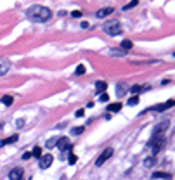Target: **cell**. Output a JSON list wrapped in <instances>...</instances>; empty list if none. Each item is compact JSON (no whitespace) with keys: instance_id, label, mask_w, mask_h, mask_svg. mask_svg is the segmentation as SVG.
<instances>
[{"instance_id":"cell-11","label":"cell","mask_w":175,"mask_h":180,"mask_svg":"<svg viewBox=\"0 0 175 180\" xmlns=\"http://www.w3.org/2000/svg\"><path fill=\"white\" fill-rule=\"evenodd\" d=\"M113 11H115L113 7H106V9H101V11H97V12H96V16H97V17H106L108 14H111Z\"/></svg>"},{"instance_id":"cell-31","label":"cell","mask_w":175,"mask_h":180,"mask_svg":"<svg viewBox=\"0 0 175 180\" xmlns=\"http://www.w3.org/2000/svg\"><path fill=\"white\" fill-rule=\"evenodd\" d=\"M71 16H73V17H80V16H82V12H80V11H75Z\"/></svg>"},{"instance_id":"cell-1","label":"cell","mask_w":175,"mask_h":180,"mask_svg":"<svg viewBox=\"0 0 175 180\" xmlns=\"http://www.w3.org/2000/svg\"><path fill=\"white\" fill-rule=\"evenodd\" d=\"M26 16H28V19H31V21L43 23V21H49V19H50L52 11H50L49 7H43V5H33L26 11Z\"/></svg>"},{"instance_id":"cell-33","label":"cell","mask_w":175,"mask_h":180,"mask_svg":"<svg viewBox=\"0 0 175 180\" xmlns=\"http://www.w3.org/2000/svg\"><path fill=\"white\" fill-rule=\"evenodd\" d=\"M16 125H17V127H23V125H24V121H23V120H17Z\"/></svg>"},{"instance_id":"cell-27","label":"cell","mask_w":175,"mask_h":180,"mask_svg":"<svg viewBox=\"0 0 175 180\" xmlns=\"http://www.w3.org/2000/svg\"><path fill=\"white\" fill-rule=\"evenodd\" d=\"M76 159H78V158H76L75 154H69V164H75V163H76Z\"/></svg>"},{"instance_id":"cell-7","label":"cell","mask_w":175,"mask_h":180,"mask_svg":"<svg viewBox=\"0 0 175 180\" xmlns=\"http://www.w3.org/2000/svg\"><path fill=\"white\" fill-rule=\"evenodd\" d=\"M57 147H59V151H66V149H69V147H71L69 139H68V137H61V139L57 140Z\"/></svg>"},{"instance_id":"cell-4","label":"cell","mask_w":175,"mask_h":180,"mask_svg":"<svg viewBox=\"0 0 175 180\" xmlns=\"http://www.w3.org/2000/svg\"><path fill=\"white\" fill-rule=\"evenodd\" d=\"M154 139H156V142H153V154H158L159 151L163 149V146H165V139L163 137H154Z\"/></svg>"},{"instance_id":"cell-22","label":"cell","mask_w":175,"mask_h":180,"mask_svg":"<svg viewBox=\"0 0 175 180\" xmlns=\"http://www.w3.org/2000/svg\"><path fill=\"white\" fill-rule=\"evenodd\" d=\"M31 156H35V158H38V159H40V158H42V149H40V147H38V146H37V147L33 149Z\"/></svg>"},{"instance_id":"cell-23","label":"cell","mask_w":175,"mask_h":180,"mask_svg":"<svg viewBox=\"0 0 175 180\" xmlns=\"http://www.w3.org/2000/svg\"><path fill=\"white\" fill-rule=\"evenodd\" d=\"M137 104H139V97L137 95H133V97L128 99V106H137Z\"/></svg>"},{"instance_id":"cell-26","label":"cell","mask_w":175,"mask_h":180,"mask_svg":"<svg viewBox=\"0 0 175 180\" xmlns=\"http://www.w3.org/2000/svg\"><path fill=\"white\" fill-rule=\"evenodd\" d=\"M83 130H85V127H76V128H73V133L75 135H80V133H83Z\"/></svg>"},{"instance_id":"cell-15","label":"cell","mask_w":175,"mask_h":180,"mask_svg":"<svg viewBox=\"0 0 175 180\" xmlns=\"http://www.w3.org/2000/svg\"><path fill=\"white\" fill-rule=\"evenodd\" d=\"M96 88H97V92H99V94H104V90L108 88V83L106 81H96Z\"/></svg>"},{"instance_id":"cell-5","label":"cell","mask_w":175,"mask_h":180,"mask_svg":"<svg viewBox=\"0 0 175 180\" xmlns=\"http://www.w3.org/2000/svg\"><path fill=\"white\" fill-rule=\"evenodd\" d=\"M23 173H24V171H23V168H19V166H17V168H12L11 173H9V178L11 180H23Z\"/></svg>"},{"instance_id":"cell-12","label":"cell","mask_w":175,"mask_h":180,"mask_svg":"<svg viewBox=\"0 0 175 180\" xmlns=\"http://www.w3.org/2000/svg\"><path fill=\"white\" fill-rule=\"evenodd\" d=\"M17 140V133H14V135H11V137H7V139H4V140H2V146H9V144H14Z\"/></svg>"},{"instance_id":"cell-28","label":"cell","mask_w":175,"mask_h":180,"mask_svg":"<svg viewBox=\"0 0 175 180\" xmlns=\"http://www.w3.org/2000/svg\"><path fill=\"white\" fill-rule=\"evenodd\" d=\"M99 99H101L102 102H108V101H109V97H108V94H101V95H99Z\"/></svg>"},{"instance_id":"cell-25","label":"cell","mask_w":175,"mask_h":180,"mask_svg":"<svg viewBox=\"0 0 175 180\" xmlns=\"http://www.w3.org/2000/svg\"><path fill=\"white\" fill-rule=\"evenodd\" d=\"M137 4H139L137 0H133V2H130V4H127V5L123 7V11H128V9H132V7H135Z\"/></svg>"},{"instance_id":"cell-2","label":"cell","mask_w":175,"mask_h":180,"mask_svg":"<svg viewBox=\"0 0 175 180\" xmlns=\"http://www.w3.org/2000/svg\"><path fill=\"white\" fill-rule=\"evenodd\" d=\"M102 30H104L108 35L116 37V35H120V33H122V24H120V21H108L106 24L102 26Z\"/></svg>"},{"instance_id":"cell-30","label":"cell","mask_w":175,"mask_h":180,"mask_svg":"<svg viewBox=\"0 0 175 180\" xmlns=\"http://www.w3.org/2000/svg\"><path fill=\"white\" fill-rule=\"evenodd\" d=\"M31 158V153H24L23 154V159H30Z\"/></svg>"},{"instance_id":"cell-13","label":"cell","mask_w":175,"mask_h":180,"mask_svg":"<svg viewBox=\"0 0 175 180\" xmlns=\"http://www.w3.org/2000/svg\"><path fill=\"white\" fill-rule=\"evenodd\" d=\"M125 94H127V85H125V83H118L116 95H118V97H123Z\"/></svg>"},{"instance_id":"cell-20","label":"cell","mask_w":175,"mask_h":180,"mask_svg":"<svg viewBox=\"0 0 175 180\" xmlns=\"http://www.w3.org/2000/svg\"><path fill=\"white\" fill-rule=\"evenodd\" d=\"M12 102H14L12 95H4V97H2V104H5V106H11Z\"/></svg>"},{"instance_id":"cell-29","label":"cell","mask_w":175,"mask_h":180,"mask_svg":"<svg viewBox=\"0 0 175 180\" xmlns=\"http://www.w3.org/2000/svg\"><path fill=\"white\" fill-rule=\"evenodd\" d=\"M109 54H111V56H123L125 52H123V50H111Z\"/></svg>"},{"instance_id":"cell-24","label":"cell","mask_w":175,"mask_h":180,"mask_svg":"<svg viewBox=\"0 0 175 180\" xmlns=\"http://www.w3.org/2000/svg\"><path fill=\"white\" fill-rule=\"evenodd\" d=\"M130 92H132V94H139V92H142V87H140V85H133L132 88H130Z\"/></svg>"},{"instance_id":"cell-19","label":"cell","mask_w":175,"mask_h":180,"mask_svg":"<svg viewBox=\"0 0 175 180\" xmlns=\"http://www.w3.org/2000/svg\"><path fill=\"white\" fill-rule=\"evenodd\" d=\"M85 71H87V69H85L83 64H78V66H76V69H75V74H76V76H80V74H85Z\"/></svg>"},{"instance_id":"cell-14","label":"cell","mask_w":175,"mask_h":180,"mask_svg":"<svg viewBox=\"0 0 175 180\" xmlns=\"http://www.w3.org/2000/svg\"><path fill=\"white\" fill-rule=\"evenodd\" d=\"M120 109H122V104H120V102H115V104H109V106H108V111L109 113H118Z\"/></svg>"},{"instance_id":"cell-3","label":"cell","mask_w":175,"mask_h":180,"mask_svg":"<svg viewBox=\"0 0 175 180\" xmlns=\"http://www.w3.org/2000/svg\"><path fill=\"white\" fill-rule=\"evenodd\" d=\"M113 156V147H108V149H104V151H102V154L101 156H99V158L96 159V164L97 166H101V164H104L108 161V159L111 158Z\"/></svg>"},{"instance_id":"cell-17","label":"cell","mask_w":175,"mask_h":180,"mask_svg":"<svg viewBox=\"0 0 175 180\" xmlns=\"http://www.w3.org/2000/svg\"><path fill=\"white\" fill-rule=\"evenodd\" d=\"M154 163H156V159H154L153 156H149V158H146V161H144V166H146V168H153Z\"/></svg>"},{"instance_id":"cell-16","label":"cell","mask_w":175,"mask_h":180,"mask_svg":"<svg viewBox=\"0 0 175 180\" xmlns=\"http://www.w3.org/2000/svg\"><path fill=\"white\" fill-rule=\"evenodd\" d=\"M132 47H133V43L130 42V40H123V42H122V49H123V52H128V50H130Z\"/></svg>"},{"instance_id":"cell-9","label":"cell","mask_w":175,"mask_h":180,"mask_svg":"<svg viewBox=\"0 0 175 180\" xmlns=\"http://www.w3.org/2000/svg\"><path fill=\"white\" fill-rule=\"evenodd\" d=\"M172 106H175V101H173V99H170V101H166L165 104H161V106H158V107H153V111L161 113V111H165V109H168V107H172Z\"/></svg>"},{"instance_id":"cell-10","label":"cell","mask_w":175,"mask_h":180,"mask_svg":"<svg viewBox=\"0 0 175 180\" xmlns=\"http://www.w3.org/2000/svg\"><path fill=\"white\" fill-rule=\"evenodd\" d=\"M168 127V121H163L161 125H158V127L154 128V137H163V130Z\"/></svg>"},{"instance_id":"cell-21","label":"cell","mask_w":175,"mask_h":180,"mask_svg":"<svg viewBox=\"0 0 175 180\" xmlns=\"http://www.w3.org/2000/svg\"><path fill=\"white\" fill-rule=\"evenodd\" d=\"M57 140H59V137H54V139H49L47 140V147L50 149V147H54V146H57Z\"/></svg>"},{"instance_id":"cell-8","label":"cell","mask_w":175,"mask_h":180,"mask_svg":"<svg viewBox=\"0 0 175 180\" xmlns=\"http://www.w3.org/2000/svg\"><path fill=\"white\" fill-rule=\"evenodd\" d=\"M9 69H11V63L7 59H0V76H4Z\"/></svg>"},{"instance_id":"cell-32","label":"cell","mask_w":175,"mask_h":180,"mask_svg":"<svg viewBox=\"0 0 175 180\" xmlns=\"http://www.w3.org/2000/svg\"><path fill=\"white\" fill-rule=\"evenodd\" d=\"M83 113H85L83 109H78V111H76V116H78V118H80V116H83Z\"/></svg>"},{"instance_id":"cell-6","label":"cell","mask_w":175,"mask_h":180,"mask_svg":"<svg viewBox=\"0 0 175 180\" xmlns=\"http://www.w3.org/2000/svg\"><path fill=\"white\" fill-rule=\"evenodd\" d=\"M52 161H54V158L50 156V154H45V156H42V158H40V168H42V170L49 168V166L52 164Z\"/></svg>"},{"instance_id":"cell-18","label":"cell","mask_w":175,"mask_h":180,"mask_svg":"<svg viewBox=\"0 0 175 180\" xmlns=\"http://www.w3.org/2000/svg\"><path fill=\"white\" fill-rule=\"evenodd\" d=\"M153 178H170V173H165V171H156V173H153Z\"/></svg>"}]
</instances>
